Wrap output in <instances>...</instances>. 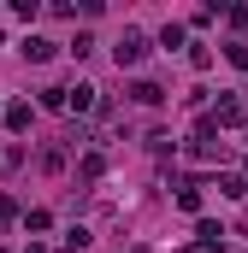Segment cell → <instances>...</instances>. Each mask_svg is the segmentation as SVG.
Listing matches in <instances>:
<instances>
[{
	"mask_svg": "<svg viewBox=\"0 0 248 253\" xmlns=\"http://www.w3.org/2000/svg\"><path fill=\"white\" fill-rule=\"evenodd\" d=\"M142 53H148V36L142 30H124L119 42H113V59L119 65H142Z\"/></svg>",
	"mask_w": 248,
	"mask_h": 253,
	"instance_id": "6da1fadb",
	"label": "cell"
},
{
	"mask_svg": "<svg viewBox=\"0 0 248 253\" xmlns=\"http://www.w3.org/2000/svg\"><path fill=\"white\" fill-rule=\"evenodd\" d=\"M101 88H89V83H77V88H65V112H101V100H95Z\"/></svg>",
	"mask_w": 248,
	"mask_h": 253,
	"instance_id": "7a4b0ae2",
	"label": "cell"
},
{
	"mask_svg": "<svg viewBox=\"0 0 248 253\" xmlns=\"http://www.w3.org/2000/svg\"><path fill=\"white\" fill-rule=\"evenodd\" d=\"M54 53H60V47H54L48 36H30V42H24V59H30V65H48Z\"/></svg>",
	"mask_w": 248,
	"mask_h": 253,
	"instance_id": "3957f363",
	"label": "cell"
},
{
	"mask_svg": "<svg viewBox=\"0 0 248 253\" xmlns=\"http://www.w3.org/2000/svg\"><path fill=\"white\" fill-rule=\"evenodd\" d=\"M219 124H248V106L237 100V94H225V100H219Z\"/></svg>",
	"mask_w": 248,
	"mask_h": 253,
	"instance_id": "277c9868",
	"label": "cell"
},
{
	"mask_svg": "<svg viewBox=\"0 0 248 253\" xmlns=\"http://www.w3.org/2000/svg\"><path fill=\"white\" fill-rule=\"evenodd\" d=\"M130 94H136V100H142V106H160V100H166V88H160V83H136V88H130Z\"/></svg>",
	"mask_w": 248,
	"mask_h": 253,
	"instance_id": "5b68a950",
	"label": "cell"
},
{
	"mask_svg": "<svg viewBox=\"0 0 248 253\" xmlns=\"http://www.w3.org/2000/svg\"><path fill=\"white\" fill-rule=\"evenodd\" d=\"M178 206H184V212H201V183H184V189H178Z\"/></svg>",
	"mask_w": 248,
	"mask_h": 253,
	"instance_id": "8992f818",
	"label": "cell"
},
{
	"mask_svg": "<svg viewBox=\"0 0 248 253\" xmlns=\"http://www.w3.org/2000/svg\"><path fill=\"white\" fill-rule=\"evenodd\" d=\"M6 124H12V129H30V106H24V100H18V106H6Z\"/></svg>",
	"mask_w": 248,
	"mask_h": 253,
	"instance_id": "52a82bcc",
	"label": "cell"
},
{
	"mask_svg": "<svg viewBox=\"0 0 248 253\" xmlns=\"http://www.w3.org/2000/svg\"><path fill=\"white\" fill-rule=\"evenodd\" d=\"M189 65H195V71H207V65H213V47H207V42H195V47H189Z\"/></svg>",
	"mask_w": 248,
	"mask_h": 253,
	"instance_id": "ba28073f",
	"label": "cell"
},
{
	"mask_svg": "<svg viewBox=\"0 0 248 253\" xmlns=\"http://www.w3.org/2000/svg\"><path fill=\"white\" fill-rule=\"evenodd\" d=\"M160 47H184V24H166L160 30Z\"/></svg>",
	"mask_w": 248,
	"mask_h": 253,
	"instance_id": "9c48e42d",
	"label": "cell"
},
{
	"mask_svg": "<svg viewBox=\"0 0 248 253\" xmlns=\"http://www.w3.org/2000/svg\"><path fill=\"white\" fill-rule=\"evenodd\" d=\"M42 106L48 112H65V88H42Z\"/></svg>",
	"mask_w": 248,
	"mask_h": 253,
	"instance_id": "30bf717a",
	"label": "cell"
},
{
	"mask_svg": "<svg viewBox=\"0 0 248 253\" xmlns=\"http://www.w3.org/2000/svg\"><path fill=\"white\" fill-rule=\"evenodd\" d=\"M231 65H237V71H248V47H243V42H231Z\"/></svg>",
	"mask_w": 248,
	"mask_h": 253,
	"instance_id": "8fae6325",
	"label": "cell"
},
{
	"mask_svg": "<svg viewBox=\"0 0 248 253\" xmlns=\"http://www.w3.org/2000/svg\"><path fill=\"white\" fill-rule=\"evenodd\" d=\"M71 253H77V248H71Z\"/></svg>",
	"mask_w": 248,
	"mask_h": 253,
	"instance_id": "7c38bea8",
	"label": "cell"
}]
</instances>
